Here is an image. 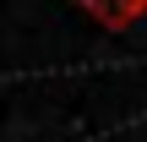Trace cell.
<instances>
[{
    "label": "cell",
    "instance_id": "2",
    "mask_svg": "<svg viewBox=\"0 0 147 142\" xmlns=\"http://www.w3.org/2000/svg\"><path fill=\"white\" fill-rule=\"evenodd\" d=\"M115 11H120V27H131V22L147 11V0H115Z\"/></svg>",
    "mask_w": 147,
    "mask_h": 142
},
{
    "label": "cell",
    "instance_id": "1",
    "mask_svg": "<svg viewBox=\"0 0 147 142\" xmlns=\"http://www.w3.org/2000/svg\"><path fill=\"white\" fill-rule=\"evenodd\" d=\"M76 5H82V11H93L104 27H120V11H115V0H76Z\"/></svg>",
    "mask_w": 147,
    "mask_h": 142
}]
</instances>
